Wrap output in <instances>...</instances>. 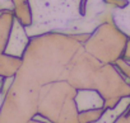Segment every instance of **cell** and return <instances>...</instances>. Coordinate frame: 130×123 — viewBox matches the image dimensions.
Returning a JSON list of instances; mask_svg holds the SVG:
<instances>
[{
  "instance_id": "obj_1",
  "label": "cell",
  "mask_w": 130,
  "mask_h": 123,
  "mask_svg": "<svg viewBox=\"0 0 130 123\" xmlns=\"http://www.w3.org/2000/svg\"><path fill=\"white\" fill-rule=\"evenodd\" d=\"M86 0H28L32 23L26 27L29 37L45 33L91 34L96 27L86 19Z\"/></svg>"
},
{
  "instance_id": "obj_2",
  "label": "cell",
  "mask_w": 130,
  "mask_h": 123,
  "mask_svg": "<svg viewBox=\"0 0 130 123\" xmlns=\"http://www.w3.org/2000/svg\"><path fill=\"white\" fill-rule=\"evenodd\" d=\"M75 95L77 89L67 80L45 84L40 89L37 114L48 123H79Z\"/></svg>"
},
{
  "instance_id": "obj_3",
  "label": "cell",
  "mask_w": 130,
  "mask_h": 123,
  "mask_svg": "<svg viewBox=\"0 0 130 123\" xmlns=\"http://www.w3.org/2000/svg\"><path fill=\"white\" fill-rule=\"evenodd\" d=\"M127 39L113 23H103L89 34L83 48L103 64H115L124 56Z\"/></svg>"
},
{
  "instance_id": "obj_4",
  "label": "cell",
  "mask_w": 130,
  "mask_h": 123,
  "mask_svg": "<svg viewBox=\"0 0 130 123\" xmlns=\"http://www.w3.org/2000/svg\"><path fill=\"white\" fill-rule=\"evenodd\" d=\"M29 41H31V37L27 34L26 27L23 24H21L14 18L4 53L22 58L24 52H26V50H27V47H28Z\"/></svg>"
},
{
  "instance_id": "obj_5",
  "label": "cell",
  "mask_w": 130,
  "mask_h": 123,
  "mask_svg": "<svg viewBox=\"0 0 130 123\" xmlns=\"http://www.w3.org/2000/svg\"><path fill=\"white\" fill-rule=\"evenodd\" d=\"M75 104L79 113L92 109H105L103 96L93 89H79L75 95Z\"/></svg>"
},
{
  "instance_id": "obj_6",
  "label": "cell",
  "mask_w": 130,
  "mask_h": 123,
  "mask_svg": "<svg viewBox=\"0 0 130 123\" xmlns=\"http://www.w3.org/2000/svg\"><path fill=\"white\" fill-rule=\"evenodd\" d=\"M130 107V95L124 96L113 108H106L101 117L93 123H115V120Z\"/></svg>"
},
{
  "instance_id": "obj_7",
  "label": "cell",
  "mask_w": 130,
  "mask_h": 123,
  "mask_svg": "<svg viewBox=\"0 0 130 123\" xmlns=\"http://www.w3.org/2000/svg\"><path fill=\"white\" fill-rule=\"evenodd\" d=\"M13 20H14V14L12 10L0 13V56L5 51Z\"/></svg>"
},
{
  "instance_id": "obj_8",
  "label": "cell",
  "mask_w": 130,
  "mask_h": 123,
  "mask_svg": "<svg viewBox=\"0 0 130 123\" xmlns=\"http://www.w3.org/2000/svg\"><path fill=\"white\" fill-rule=\"evenodd\" d=\"M21 65H22V58L3 53L0 56V76L2 78L15 76Z\"/></svg>"
},
{
  "instance_id": "obj_9",
  "label": "cell",
  "mask_w": 130,
  "mask_h": 123,
  "mask_svg": "<svg viewBox=\"0 0 130 123\" xmlns=\"http://www.w3.org/2000/svg\"><path fill=\"white\" fill-rule=\"evenodd\" d=\"M13 14L14 18L23 24L24 27H29L32 23V12H31V7L28 4V0H23L17 4H14V9H13Z\"/></svg>"
},
{
  "instance_id": "obj_10",
  "label": "cell",
  "mask_w": 130,
  "mask_h": 123,
  "mask_svg": "<svg viewBox=\"0 0 130 123\" xmlns=\"http://www.w3.org/2000/svg\"><path fill=\"white\" fill-rule=\"evenodd\" d=\"M117 69H119V71L122 74V76L127 80V83L130 84V61L129 60H126V58H124V57H121V58H119L116 62L113 64Z\"/></svg>"
},
{
  "instance_id": "obj_11",
  "label": "cell",
  "mask_w": 130,
  "mask_h": 123,
  "mask_svg": "<svg viewBox=\"0 0 130 123\" xmlns=\"http://www.w3.org/2000/svg\"><path fill=\"white\" fill-rule=\"evenodd\" d=\"M14 9V4L13 0H0V13L7 12V10H12Z\"/></svg>"
},
{
  "instance_id": "obj_12",
  "label": "cell",
  "mask_w": 130,
  "mask_h": 123,
  "mask_svg": "<svg viewBox=\"0 0 130 123\" xmlns=\"http://www.w3.org/2000/svg\"><path fill=\"white\" fill-rule=\"evenodd\" d=\"M115 123H130V107L115 120Z\"/></svg>"
},
{
  "instance_id": "obj_13",
  "label": "cell",
  "mask_w": 130,
  "mask_h": 123,
  "mask_svg": "<svg viewBox=\"0 0 130 123\" xmlns=\"http://www.w3.org/2000/svg\"><path fill=\"white\" fill-rule=\"evenodd\" d=\"M122 57L130 61V37H129V39L126 42V47H125V52H124V56Z\"/></svg>"
},
{
  "instance_id": "obj_14",
  "label": "cell",
  "mask_w": 130,
  "mask_h": 123,
  "mask_svg": "<svg viewBox=\"0 0 130 123\" xmlns=\"http://www.w3.org/2000/svg\"><path fill=\"white\" fill-rule=\"evenodd\" d=\"M2 84H3V78L0 76V109H2V107H3L4 98H5V93H4L3 89H2Z\"/></svg>"
}]
</instances>
